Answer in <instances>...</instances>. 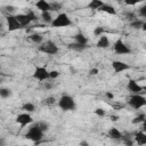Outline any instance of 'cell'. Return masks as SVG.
<instances>
[{
	"instance_id": "6da1fadb",
	"label": "cell",
	"mask_w": 146,
	"mask_h": 146,
	"mask_svg": "<svg viewBox=\"0 0 146 146\" xmlns=\"http://www.w3.org/2000/svg\"><path fill=\"white\" fill-rule=\"evenodd\" d=\"M24 137L26 139L33 141V143H39L43 137V131L40 128L39 123H36V124H33L31 128H29V130H27V132L25 133Z\"/></svg>"
},
{
	"instance_id": "7a4b0ae2",
	"label": "cell",
	"mask_w": 146,
	"mask_h": 146,
	"mask_svg": "<svg viewBox=\"0 0 146 146\" xmlns=\"http://www.w3.org/2000/svg\"><path fill=\"white\" fill-rule=\"evenodd\" d=\"M58 106L63 111H74L76 108L75 100L70 95H63L58 100Z\"/></svg>"
},
{
	"instance_id": "3957f363",
	"label": "cell",
	"mask_w": 146,
	"mask_h": 146,
	"mask_svg": "<svg viewBox=\"0 0 146 146\" xmlns=\"http://www.w3.org/2000/svg\"><path fill=\"white\" fill-rule=\"evenodd\" d=\"M70 25H72V21L66 13H59L51 23L52 27H66Z\"/></svg>"
},
{
	"instance_id": "277c9868",
	"label": "cell",
	"mask_w": 146,
	"mask_h": 146,
	"mask_svg": "<svg viewBox=\"0 0 146 146\" xmlns=\"http://www.w3.org/2000/svg\"><path fill=\"white\" fill-rule=\"evenodd\" d=\"M128 104H129L132 108H135V110H139V108L146 106V97H144V96L140 95V94L131 95V96L129 97Z\"/></svg>"
},
{
	"instance_id": "5b68a950",
	"label": "cell",
	"mask_w": 146,
	"mask_h": 146,
	"mask_svg": "<svg viewBox=\"0 0 146 146\" xmlns=\"http://www.w3.org/2000/svg\"><path fill=\"white\" fill-rule=\"evenodd\" d=\"M58 46L51 41V40H48L46 42H43L40 47H39V51L43 52V54H47V55H56L58 52Z\"/></svg>"
},
{
	"instance_id": "8992f818",
	"label": "cell",
	"mask_w": 146,
	"mask_h": 146,
	"mask_svg": "<svg viewBox=\"0 0 146 146\" xmlns=\"http://www.w3.org/2000/svg\"><path fill=\"white\" fill-rule=\"evenodd\" d=\"M15 16H16L17 21L19 22V24L22 25V27H25V26L30 25L31 22H33V21L36 19V16H35V14H34L32 10H30V11L26 13V14H17V15H15Z\"/></svg>"
},
{
	"instance_id": "52a82bcc",
	"label": "cell",
	"mask_w": 146,
	"mask_h": 146,
	"mask_svg": "<svg viewBox=\"0 0 146 146\" xmlns=\"http://www.w3.org/2000/svg\"><path fill=\"white\" fill-rule=\"evenodd\" d=\"M50 71H48L44 66H36L34 72H33V78L38 81H47L50 79V74H49Z\"/></svg>"
},
{
	"instance_id": "ba28073f",
	"label": "cell",
	"mask_w": 146,
	"mask_h": 146,
	"mask_svg": "<svg viewBox=\"0 0 146 146\" xmlns=\"http://www.w3.org/2000/svg\"><path fill=\"white\" fill-rule=\"evenodd\" d=\"M6 23H7V29H8L9 32H14V31H17V30L22 29V25L19 24V22L17 21L15 15L9 14L6 17Z\"/></svg>"
},
{
	"instance_id": "9c48e42d",
	"label": "cell",
	"mask_w": 146,
	"mask_h": 146,
	"mask_svg": "<svg viewBox=\"0 0 146 146\" xmlns=\"http://www.w3.org/2000/svg\"><path fill=\"white\" fill-rule=\"evenodd\" d=\"M113 48H114L115 54H117V55H127V54H130V52H131L130 48H129L121 39H119V40H116V41L114 42Z\"/></svg>"
},
{
	"instance_id": "30bf717a",
	"label": "cell",
	"mask_w": 146,
	"mask_h": 146,
	"mask_svg": "<svg viewBox=\"0 0 146 146\" xmlns=\"http://www.w3.org/2000/svg\"><path fill=\"white\" fill-rule=\"evenodd\" d=\"M16 122H17L22 128H24L25 125L31 124V123L33 122V119H32V116H31L30 113L24 112V113H21V114H18V115L16 116Z\"/></svg>"
},
{
	"instance_id": "8fae6325",
	"label": "cell",
	"mask_w": 146,
	"mask_h": 146,
	"mask_svg": "<svg viewBox=\"0 0 146 146\" xmlns=\"http://www.w3.org/2000/svg\"><path fill=\"white\" fill-rule=\"evenodd\" d=\"M112 68L115 73H121V72H124V71L129 70L130 65H128L127 63H124L122 60H113L112 62Z\"/></svg>"
},
{
	"instance_id": "7c38bea8",
	"label": "cell",
	"mask_w": 146,
	"mask_h": 146,
	"mask_svg": "<svg viewBox=\"0 0 146 146\" xmlns=\"http://www.w3.org/2000/svg\"><path fill=\"white\" fill-rule=\"evenodd\" d=\"M127 88H128V90H129L132 95H135V94H140V92L143 91V87H141L136 80H133V79H130V80L128 81Z\"/></svg>"
},
{
	"instance_id": "4fadbf2b",
	"label": "cell",
	"mask_w": 146,
	"mask_h": 146,
	"mask_svg": "<svg viewBox=\"0 0 146 146\" xmlns=\"http://www.w3.org/2000/svg\"><path fill=\"white\" fill-rule=\"evenodd\" d=\"M35 7L41 11V13H46V11H51L52 8H51V5L50 2L46 1V0H39L35 2Z\"/></svg>"
},
{
	"instance_id": "5bb4252c",
	"label": "cell",
	"mask_w": 146,
	"mask_h": 146,
	"mask_svg": "<svg viewBox=\"0 0 146 146\" xmlns=\"http://www.w3.org/2000/svg\"><path fill=\"white\" fill-rule=\"evenodd\" d=\"M107 136H108V138H111V139H113V140H120V139H122V137H123L122 132H121L117 128H115V127H112V128L108 130Z\"/></svg>"
},
{
	"instance_id": "9a60e30c",
	"label": "cell",
	"mask_w": 146,
	"mask_h": 146,
	"mask_svg": "<svg viewBox=\"0 0 146 146\" xmlns=\"http://www.w3.org/2000/svg\"><path fill=\"white\" fill-rule=\"evenodd\" d=\"M133 140H135V143H136L138 146H144V145H146V132H144V131L136 132V133H135V137H133Z\"/></svg>"
},
{
	"instance_id": "2e32d148",
	"label": "cell",
	"mask_w": 146,
	"mask_h": 146,
	"mask_svg": "<svg viewBox=\"0 0 146 146\" xmlns=\"http://www.w3.org/2000/svg\"><path fill=\"white\" fill-rule=\"evenodd\" d=\"M96 46H97L98 48H102V49H105V48L110 47V40H108V38H107L105 34L102 35V36H99V38H98V41H97V43H96Z\"/></svg>"
},
{
	"instance_id": "e0dca14e",
	"label": "cell",
	"mask_w": 146,
	"mask_h": 146,
	"mask_svg": "<svg viewBox=\"0 0 146 146\" xmlns=\"http://www.w3.org/2000/svg\"><path fill=\"white\" fill-rule=\"evenodd\" d=\"M99 11H103V13H106V14H110V15H116V9L112 5H108V3H104L99 8Z\"/></svg>"
},
{
	"instance_id": "ac0fdd59",
	"label": "cell",
	"mask_w": 146,
	"mask_h": 146,
	"mask_svg": "<svg viewBox=\"0 0 146 146\" xmlns=\"http://www.w3.org/2000/svg\"><path fill=\"white\" fill-rule=\"evenodd\" d=\"M74 40L79 44H82V46H87L88 44V38L83 33H76L74 35Z\"/></svg>"
},
{
	"instance_id": "d6986e66",
	"label": "cell",
	"mask_w": 146,
	"mask_h": 146,
	"mask_svg": "<svg viewBox=\"0 0 146 146\" xmlns=\"http://www.w3.org/2000/svg\"><path fill=\"white\" fill-rule=\"evenodd\" d=\"M33 43H36V44H42V42H43V36L40 34V33H32V34H30L29 36H27Z\"/></svg>"
},
{
	"instance_id": "ffe728a7",
	"label": "cell",
	"mask_w": 146,
	"mask_h": 146,
	"mask_svg": "<svg viewBox=\"0 0 146 146\" xmlns=\"http://www.w3.org/2000/svg\"><path fill=\"white\" fill-rule=\"evenodd\" d=\"M105 2H103L102 0H91L88 5V8L90 9H96V10H99V8L104 5Z\"/></svg>"
},
{
	"instance_id": "44dd1931",
	"label": "cell",
	"mask_w": 146,
	"mask_h": 146,
	"mask_svg": "<svg viewBox=\"0 0 146 146\" xmlns=\"http://www.w3.org/2000/svg\"><path fill=\"white\" fill-rule=\"evenodd\" d=\"M41 18H42V21H43L46 24H50V25H51V23H52V21H54V18H52L50 11L41 13Z\"/></svg>"
},
{
	"instance_id": "7402d4cb",
	"label": "cell",
	"mask_w": 146,
	"mask_h": 146,
	"mask_svg": "<svg viewBox=\"0 0 146 146\" xmlns=\"http://www.w3.org/2000/svg\"><path fill=\"white\" fill-rule=\"evenodd\" d=\"M68 48L72 49V50H74V51H83L87 48V46H82V44H79L76 42H73V43H70L68 44Z\"/></svg>"
},
{
	"instance_id": "603a6c76",
	"label": "cell",
	"mask_w": 146,
	"mask_h": 146,
	"mask_svg": "<svg viewBox=\"0 0 146 146\" xmlns=\"http://www.w3.org/2000/svg\"><path fill=\"white\" fill-rule=\"evenodd\" d=\"M22 110L24 112H26V113H32V112H34L35 106L32 103H25V104L22 105Z\"/></svg>"
},
{
	"instance_id": "cb8c5ba5",
	"label": "cell",
	"mask_w": 146,
	"mask_h": 146,
	"mask_svg": "<svg viewBox=\"0 0 146 146\" xmlns=\"http://www.w3.org/2000/svg\"><path fill=\"white\" fill-rule=\"evenodd\" d=\"M0 96H1V98H8V97H10L11 96V90L9 89V88H0Z\"/></svg>"
},
{
	"instance_id": "d4e9b609",
	"label": "cell",
	"mask_w": 146,
	"mask_h": 146,
	"mask_svg": "<svg viewBox=\"0 0 146 146\" xmlns=\"http://www.w3.org/2000/svg\"><path fill=\"white\" fill-rule=\"evenodd\" d=\"M143 24H144V22H143V21L135 19V21H132V22L130 23V26H131L132 29H135V30H139V29H141V27H143Z\"/></svg>"
},
{
	"instance_id": "484cf974",
	"label": "cell",
	"mask_w": 146,
	"mask_h": 146,
	"mask_svg": "<svg viewBox=\"0 0 146 146\" xmlns=\"http://www.w3.org/2000/svg\"><path fill=\"white\" fill-rule=\"evenodd\" d=\"M145 120H146V119H145V115H144V114H140V115H138V116L133 117L131 122H132L133 124H138V123H143Z\"/></svg>"
},
{
	"instance_id": "4316f807",
	"label": "cell",
	"mask_w": 146,
	"mask_h": 146,
	"mask_svg": "<svg viewBox=\"0 0 146 146\" xmlns=\"http://www.w3.org/2000/svg\"><path fill=\"white\" fill-rule=\"evenodd\" d=\"M122 141H123V144L125 145V146H133V144H135V140L132 139V138H130V137H122Z\"/></svg>"
},
{
	"instance_id": "83f0119b",
	"label": "cell",
	"mask_w": 146,
	"mask_h": 146,
	"mask_svg": "<svg viewBox=\"0 0 146 146\" xmlns=\"http://www.w3.org/2000/svg\"><path fill=\"white\" fill-rule=\"evenodd\" d=\"M94 34L96 35V36H102V35H104V27H102V26H97V27H95L94 29Z\"/></svg>"
},
{
	"instance_id": "f1b7e54d",
	"label": "cell",
	"mask_w": 146,
	"mask_h": 146,
	"mask_svg": "<svg viewBox=\"0 0 146 146\" xmlns=\"http://www.w3.org/2000/svg\"><path fill=\"white\" fill-rule=\"evenodd\" d=\"M94 113H95L97 116H99V117H103V116H105V114H106L105 110H104V108H100V107L96 108V110L94 111Z\"/></svg>"
},
{
	"instance_id": "f546056e",
	"label": "cell",
	"mask_w": 146,
	"mask_h": 146,
	"mask_svg": "<svg viewBox=\"0 0 146 146\" xmlns=\"http://www.w3.org/2000/svg\"><path fill=\"white\" fill-rule=\"evenodd\" d=\"M138 14H139V16L146 18V3H144V5L138 9Z\"/></svg>"
},
{
	"instance_id": "4dcf8cb0",
	"label": "cell",
	"mask_w": 146,
	"mask_h": 146,
	"mask_svg": "<svg viewBox=\"0 0 146 146\" xmlns=\"http://www.w3.org/2000/svg\"><path fill=\"white\" fill-rule=\"evenodd\" d=\"M55 102H56V99H55V97H52V96H49V97H47V98L44 99V104H46V105H52V104H55Z\"/></svg>"
},
{
	"instance_id": "1f68e13d",
	"label": "cell",
	"mask_w": 146,
	"mask_h": 146,
	"mask_svg": "<svg viewBox=\"0 0 146 146\" xmlns=\"http://www.w3.org/2000/svg\"><path fill=\"white\" fill-rule=\"evenodd\" d=\"M49 74H50V79H57L60 73H59V71H57V70H51V71L49 72Z\"/></svg>"
},
{
	"instance_id": "d6a6232c",
	"label": "cell",
	"mask_w": 146,
	"mask_h": 146,
	"mask_svg": "<svg viewBox=\"0 0 146 146\" xmlns=\"http://www.w3.org/2000/svg\"><path fill=\"white\" fill-rule=\"evenodd\" d=\"M39 125H40V128L42 129V131L44 132V131H47L49 128H48V124L47 123H44V122H39Z\"/></svg>"
},
{
	"instance_id": "836d02e7",
	"label": "cell",
	"mask_w": 146,
	"mask_h": 146,
	"mask_svg": "<svg viewBox=\"0 0 146 146\" xmlns=\"http://www.w3.org/2000/svg\"><path fill=\"white\" fill-rule=\"evenodd\" d=\"M98 72H99L98 68H97V67H94V68H91V70L89 71V74H90V75H97Z\"/></svg>"
},
{
	"instance_id": "e575fe53",
	"label": "cell",
	"mask_w": 146,
	"mask_h": 146,
	"mask_svg": "<svg viewBox=\"0 0 146 146\" xmlns=\"http://www.w3.org/2000/svg\"><path fill=\"white\" fill-rule=\"evenodd\" d=\"M50 5H51L52 10H58V9L60 8V5H59V3H57V2H55V3H50Z\"/></svg>"
},
{
	"instance_id": "d590c367",
	"label": "cell",
	"mask_w": 146,
	"mask_h": 146,
	"mask_svg": "<svg viewBox=\"0 0 146 146\" xmlns=\"http://www.w3.org/2000/svg\"><path fill=\"white\" fill-rule=\"evenodd\" d=\"M5 8H6V9H7V11H9V13L14 11V9H15V7H13V6H6Z\"/></svg>"
},
{
	"instance_id": "8d00e7d4",
	"label": "cell",
	"mask_w": 146,
	"mask_h": 146,
	"mask_svg": "<svg viewBox=\"0 0 146 146\" xmlns=\"http://www.w3.org/2000/svg\"><path fill=\"white\" fill-rule=\"evenodd\" d=\"M105 96H106L107 98H110V99H113V98H114V95H113L112 92H106Z\"/></svg>"
},
{
	"instance_id": "74e56055",
	"label": "cell",
	"mask_w": 146,
	"mask_h": 146,
	"mask_svg": "<svg viewBox=\"0 0 146 146\" xmlns=\"http://www.w3.org/2000/svg\"><path fill=\"white\" fill-rule=\"evenodd\" d=\"M141 131H144V132H146V120L141 123Z\"/></svg>"
},
{
	"instance_id": "f35d334b",
	"label": "cell",
	"mask_w": 146,
	"mask_h": 146,
	"mask_svg": "<svg viewBox=\"0 0 146 146\" xmlns=\"http://www.w3.org/2000/svg\"><path fill=\"white\" fill-rule=\"evenodd\" d=\"M51 87H52L51 83H49V82H46V83H44V88H46V89H50Z\"/></svg>"
},
{
	"instance_id": "ab89813d",
	"label": "cell",
	"mask_w": 146,
	"mask_h": 146,
	"mask_svg": "<svg viewBox=\"0 0 146 146\" xmlns=\"http://www.w3.org/2000/svg\"><path fill=\"white\" fill-rule=\"evenodd\" d=\"M110 119H111L112 121H117V120H119V116H116V115H111Z\"/></svg>"
},
{
	"instance_id": "60d3db41",
	"label": "cell",
	"mask_w": 146,
	"mask_h": 146,
	"mask_svg": "<svg viewBox=\"0 0 146 146\" xmlns=\"http://www.w3.org/2000/svg\"><path fill=\"white\" fill-rule=\"evenodd\" d=\"M80 146H89V144H88V141L82 140V141H80Z\"/></svg>"
},
{
	"instance_id": "b9f144b4",
	"label": "cell",
	"mask_w": 146,
	"mask_h": 146,
	"mask_svg": "<svg viewBox=\"0 0 146 146\" xmlns=\"http://www.w3.org/2000/svg\"><path fill=\"white\" fill-rule=\"evenodd\" d=\"M141 30L146 31V22H144V24H143V27H141Z\"/></svg>"
},
{
	"instance_id": "7bdbcfd3",
	"label": "cell",
	"mask_w": 146,
	"mask_h": 146,
	"mask_svg": "<svg viewBox=\"0 0 146 146\" xmlns=\"http://www.w3.org/2000/svg\"><path fill=\"white\" fill-rule=\"evenodd\" d=\"M143 90H144V91H145V92H146V84H145V87H144V88H143Z\"/></svg>"
},
{
	"instance_id": "ee69618b",
	"label": "cell",
	"mask_w": 146,
	"mask_h": 146,
	"mask_svg": "<svg viewBox=\"0 0 146 146\" xmlns=\"http://www.w3.org/2000/svg\"><path fill=\"white\" fill-rule=\"evenodd\" d=\"M14 146H18V145H14Z\"/></svg>"
}]
</instances>
